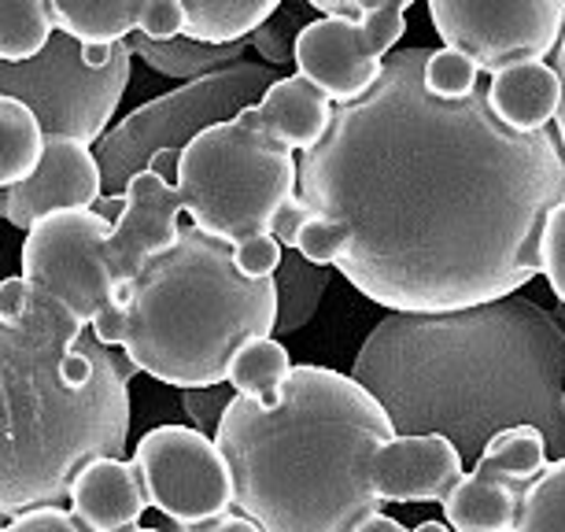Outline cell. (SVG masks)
Segmentation results:
<instances>
[{
	"label": "cell",
	"mask_w": 565,
	"mask_h": 532,
	"mask_svg": "<svg viewBox=\"0 0 565 532\" xmlns=\"http://www.w3.org/2000/svg\"><path fill=\"white\" fill-rule=\"evenodd\" d=\"M429 49H396L362 100L300 156V196L340 233L337 270L392 315L507 300L543 274V230L565 204L558 134H514L484 89L436 100Z\"/></svg>",
	"instance_id": "1"
},
{
	"label": "cell",
	"mask_w": 565,
	"mask_h": 532,
	"mask_svg": "<svg viewBox=\"0 0 565 532\" xmlns=\"http://www.w3.org/2000/svg\"><path fill=\"white\" fill-rule=\"evenodd\" d=\"M351 377L399 436L440 433L462 459L514 425H536L547 448L565 451V326L529 300L388 315L359 348Z\"/></svg>",
	"instance_id": "2"
},
{
	"label": "cell",
	"mask_w": 565,
	"mask_h": 532,
	"mask_svg": "<svg viewBox=\"0 0 565 532\" xmlns=\"http://www.w3.org/2000/svg\"><path fill=\"white\" fill-rule=\"evenodd\" d=\"M134 374L122 348H104L45 292L0 315V529L67 503L85 462L122 459Z\"/></svg>",
	"instance_id": "3"
},
{
	"label": "cell",
	"mask_w": 565,
	"mask_h": 532,
	"mask_svg": "<svg viewBox=\"0 0 565 532\" xmlns=\"http://www.w3.org/2000/svg\"><path fill=\"white\" fill-rule=\"evenodd\" d=\"M392 436L388 411L355 377L300 363L274 407L233 400L215 444L233 510L263 532H355L381 514L370 462Z\"/></svg>",
	"instance_id": "4"
},
{
	"label": "cell",
	"mask_w": 565,
	"mask_h": 532,
	"mask_svg": "<svg viewBox=\"0 0 565 532\" xmlns=\"http://www.w3.org/2000/svg\"><path fill=\"white\" fill-rule=\"evenodd\" d=\"M89 329L170 389H215L230 381L244 344L277 329V281H248L233 263V244L185 222Z\"/></svg>",
	"instance_id": "5"
},
{
	"label": "cell",
	"mask_w": 565,
	"mask_h": 532,
	"mask_svg": "<svg viewBox=\"0 0 565 532\" xmlns=\"http://www.w3.org/2000/svg\"><path fill=\"white\" fill-rule=\"evenodd\" d=\"M178 193L196 230L241 244L270 233L300 193V159L248 123H218L181 152Z\"/></svg>",
	"instance_id": "6"
},
{
	"label": "cell",
	"mask_w": 565,
	"mask_h": 532,
	"mask_svg": "<svg viewBox=\"0 0 565 532\" xmlns=\"http://www.w3.org/2000/svg\"><path fill=\"white\" fill-rule=\"evenodd\" d=\"M281 78L285 74L270 63L241 60L226 71H215L207 78L189 82L174 93H163V97L134 108L93 145L108 196H122L126 185L141 170H148L159 152L181 156L211 126L233 123L241 111L255 108Z\"/></svg>",
	"instance_id": "7"
},
{
	"label": "cell",
	"mask_w": 565,
	"mask_h": 532,
	"mask_svg": "<svg viewBox=\"0 0 565 532\" xmlns=\"http://www.w3.org/2000/svg\"><path fill=\"white\" fill-rule=\"evenodd\" d=\"M134 52L119 45L108 67H89L85 49L56 30L49 49L30 63H0V97L23 100L38 115L45 137H74L97 145L130 85Z\"/></svg>",
	"instance_id": "8"
},
{
	"label": "cell",
	"mask_w": 565,
	"mask_h": 532,
	"mask_svg": "<svg viewBox=\"0 0 565 532\" xmlns=\"http://www.w3.org/2000/svg\"><path fill=\"white\" fill-rule=\"evenodd\" d=\"M115 222L100 211H60L26 233L19 270L38 292L60 300L82 326H93L115 300V281L104 259Z\"/></svg>",
	"instance_id": "9"
},
{
	"label": "cell",
	"mask_w": 565,
	"mask_h": 532,
	"mask_svg": "<svg viewBox=\"0 0 565 532\" xmlns=\"http://www.w3.org/2000/svg\"><path fill=\"white\" fill-rule=\"evenodd\" d=\"M429 23L444 49L462 52L477 63V71L499 74L514 63H540L558 52L565 0H429Z\"/></svg>",
	"instance_id": "10"
},
{
	"label": "cell",
	"mask_w": 565,
	"mask_h": 532,
	"mask_svg": "<svg viewBox=\"0 0 565 532\" xmlns=\"http://www.w3.org/2000/svg\"><path fill=\"white\" fill-rule=\"evenodd\" d=\"M148 507L178 525L222 518L233 510V477L215 436L193 425H159L134 448Z\"/></svg>",
	"instance_id": "11"
},
{
	"label": "cell",
	"mask_w": 565,
	"mask_h": 532,
	"mask_svg": "<svg viewBox=\"0 0 565 532\" xmlns=\"http://www.w3.org/2000/svg\"><path fill=\"white\" fill-rule=\"evenodd\" d=\"M100 200L104 174L93 148L74 137H49L34 178L0 193V219L30 233L41 219L60 211H97Z\"/></svg>",
	"instance_id": "12"
},
{
	"label": "cell",
	"mask_w": 565,
	"mask_h": 532,
	"mask_svg": "<svg viewBox=\"0 0 565 532\" xmlns=\"http://www.w3.org/2000/svg\"><path fill=\"white\" fill-rule=\"evenodd\" d=\"M181 215H185V204H181L178 185L163 182L152 170H141V174L126 185L122 215L115 219L108 248H104V259H108V270L115 281V296H119V289H126L156 255H163L170 244L178 241Z\"/></svg>",
	"instance_id": "13"
},
{
	"label": "cell",
	"mask_w": 565,
	"mask_h": 532,
	"mask_svg": "<svg viewBox=\"0 0 565 532\" xmlns=\"http://www.w3.org/2000/svg\"><path fill=\"white\" fill-rule=\"evenodd\" d=\"M466 477V459L447 436H392L370 462V488L381 503H444Z\"/></svg>",
	"instance_id": "14"
},
{
	"label": "cell",
	"mask_w": 565,
	"mask_h": 532,
	"mask_svg": "<svg viewBox=\"0 0 565 532\" xmlns=\"http://www.w3.org/2000/svg\"><path fill=\"white\" fill-rule=\"evenodd\" d=\"M385 60L370 49L362 26L318 19L296 41V74L315 82L333 100V108L362 100L381 82Z\"/></svg>",
	"instance_id": "15"
},
{
	"label": "cell",
	"mask_w": 565,
	"mask_h": 532,
	"mask_svg": "<svg viewBox=\"0 0 565 532\" xmlns=\"http://www.w3.org/2000/svg\"><path fill=\"white\" fill-rule=\"evenodd\" d=\"M67 503L89 532H130L141 525L148 496L137 466L108 455V459H93L82 466Z\"/></svg>",
	"instance_id": "16"
},
{
	"label": "cell",
	"mask_w": 565,
	"mask_h": 532,
	"mask_svg": "<svg viewBox=\"0 0 565 532\" xmlns=\"http://www.w3.org/2000/svg\"><path fill=\"white\" fill-rule=\"evenodd\" d=\"M333 111V100L315 82H307L303 74H285L255 108L241 111L237 119L255 126V130L266 134L281 148H289L292 156H303L326 137Z\"/></svg>",
	"instance_id": "17"
},
{
	"label": "cell",
	"mask_w": 565,
	"mask_h": 532,
	"mask_svg": "<svg viewBox=\"0 0 565 532\" xmlns=\"http://www.w3.org/2000/svg\"><path fill=\"white\" fill-rule=\"evenodd\" d=\"M488 108L514 134L551 130L562 108V78L551 63H514V67L492 74L484 89Z\"/></svg>",
	"instance_id": "18"
},
{
	"label": "cell",
	"mask_w": 565,
	"mask_h": 532,
	"mask_svg": "<svg viewBox=\"0 0 565 532\" xmlns=\"http://www.w3.org/2000/svg\"><path fill=\"white\" fill-rule=\"evenodd\" d=\"M52 19L56 30H63L67 38H74L85 49H100V45H122L141 30L145 15V0H52Z\"/></svg>",
	"instance_id": "19"
},
{
	"label": "cell",
	"mask_w": 565,
	"mask_h": 532,
	"mask_svg": "<svg viewBox=\"0 0 565 532\" xmlns=\"http://www.w3.org/2000/svg\"><path fill=\"white\" fill-rule=\"evenodd\" d=\"M440 507L455 532H514L521 492L469 470Z\"/></svg>",
	"instance_id": "20"
},
{
	"label": "cell",
	"mask_w": 565,
	"mask_h": 532,
	"mask_svg": "<svg viewBox=\"0 0 565 532\" xmlns=\"http://www.w3.org/2000/svg\"><path fill=\"white\" fill-rule=\"evenodd\" d=\"M547 466H551L547 436L536 425H514V429L495 433L484 444V451L473 462V474L488 477V481L510 485L514 492H525Z\"/></svg>",
	"instance_id": "21"
},
{
	"label": "cell",
	"mask_w": 565,
	"mask_h": 532,
	"mask_svg": "<svg viewBox=\"0 0 565 532\" xmlns=\"http://www.w3.org/2000/svg\"><path fill=\"white\" fill-rule=\"evenodd\" d=\"M185 38L200 45H241L252 41L281 0H181Z\"/></svg>",
	"instance_id": "22"
},
{
	"label": "cell",
	"mask_w": 565,
	"mask_h": 532,
	"mask_svg": "<svg viewBox=\"0 0 565 532\" xmlns=\"http://www.w3.org/2000/svg\"><path fill=\"white\" fill-rule=\"evenodd\" d=\"M130 52L141 63H148L152 71L167 74V78H181V82H200L215 71H226L233 63L244 60V49L252 41H241V45H200V41H189V38H178V41H148L141 34H134L130 41Z\"/></svg>",
	"instance_id": "23"
},
{
	"label": "cell",
	"mask_w": 565,
	"mask_h": 532,
	"mask_svg": "<svg viewBox=\"0 0 565 532\" xmlns=\"http://www.w3.org/2000/svg\"><path fill=\"white\" fill-rule=\"evenodd\" d=\"M45 130L38 115L15 97H0V193L34 178L45 156Z\"/></svg>",
	"instance_id": "24"
},
{
	"label": "cell",
	"mask_w": 565,
	"mask_h": 532,
	"mask_svg": "<svg viewBox=\"0 0 565 532\" xmlns=\"http://www.w3.org/2000/svg\"><path fill=\"white\" fill-rule=\"evenodd\" d=\"M333 266L307 263L300 252H285L277 281V333H296L318 315V304L329 289Z\"/></svg>",
	"instance_id": "25"
},
{
	"label": "cell",
	"mask_w": 565,
	"mask_h": 532,
	"mask_svg": "<svg viewBox=\"0 0 565 532\" xmlns=\"http://www.w3.org/2000/svg\"><path fill=\"white\" fill-rule=\"evenodd\" d=\"M292 359H289V348L274 337H263V340H252L237 351L230 366V389L237 392L244 400H255L263 407H274L285 392V381L292 374Z\"/></svg>",
	"instance_id": "26"
},
{
	"label": "cell",
	"mask_w": 565,
	"mask_h": 532,
	"mask_svg": "<svg viewBox=\"0 0 565 532\" xmlns=\"http://www.w3.org/2000/svg\"><path fill=\"white\" fill-rule=\"evenodd\" d=\"M56 19L45 0L0 4V63H30L49 49Z\"/></svg>",
	"instance_id": "27"
},
{
	"label": "cell",
	"mask_w": 565,
	"mask_h": 532,
	"mask_svg": "<svg viewBox=\"0 0 565 532\" xmlns=\"http://www.w3.org/2000/svg\"><path fill=\"white\" fill-rule=\"evenodd\" d=\"M514 532H565V455L521 492Z\"/></svg>",
	"instance_id": "28"
},
{
	"label": "cell",
	"mask_w": 565,
	"mask_h": 532,
	"mask_svg": "<svg viewBox=\"0 0 565 532\" xmlns=\"http://www.w3.org/2000/svg\"><path fill=\"white\" fill-rule=\"evenodd\" d=\"M318 15L315 12V4L307 0V4H277V12L266 19V23L255 30V38H252V49L259 52V60L263 63H270V67L281 71L285 63H296V41H300V34L307 26H315L318 23Z\"/></svg>",
	"instance_id": "29"
},
{
	"label": "cell",
	"mask_w": 565,
	"mask_h": 532,
	"mask_svg": "<svg viewBox=\"0 0 565 532\" xmlns=\"http://www.w3.org/2000/svg\"><path fill=\"white\" fill-rule=\"evenodd\" d=\"M481 71H477L473 60H466L462 52L455 49H429V60H425V89L433 93L436 100H466L469 93L481 89Z\"/></svg>",
	"instance_id": "30"
},
{
	"label": "cell",
	"mask_w": 565,
	"mask_h": 532,
	"mask_svg": "<svg viewBox=\"0 0 565 532\" xmlns=\"http://www.w3.org/2000/svg\"><path fill=\"white\" fill-rule=\"evenodd\" d=\"M403 30H407V4L403 0H366V19H362V34H366L370 49L381 60L396 52Z\"/></svg>",
	"instance_id": "31"
},
{
	"label": "cell",
	"mask_w": 565,
	"mask_h": 532,
	"mask_svg": "<svg viewBox=\"0 0 565 532\" xmlns=\"http://www.w3.org/2000/svg\"><path fill=\"white\" fill-rule=\"evenodd\" d=\"M233 400H237V392L230 389V381H226V385H215V389L181 392V407H185V414H189V425L200 429L204 436L218 433V425H222V418H226Z\"/></svg>",
	"instance_id": "32"
},
{
	"label": "cell",
	"mask_w": 565,
	"mask_h": 532,
	"mask_svg": "<svg viewBox=\"0 0 565 532\" xmlns=\"http://www.w3.org/2000/svg\"><path fill=\"white\" fill-rule=\"evenodd\" d=\"M281 259H285V248L270 237V233L233 244V263H237V270H241L248 281H266V278H274V274L281 270Z\"/></svg>",
	"instance_id": "33"
},
{
	"label": "cell",
	"mask_w": 565,
	"mask_h": 532,
	"mask_svg": "<svg viewBox=\"0 0 565 532\" xmlns=\"http://www.w3.org/2000/svg\"><path fill=\"white\" fill-rule=\"evenodd\" d=\"M137 34L148 41H159V45L185 38V4H181V0H148Z\"/></svg>",
	"instance_id": "34"
},
{
	"label": "cell",
	"mask_w": 565,
	"mask_h": 532,
	"mask_svg": "<svg viewBox=\"0 0 565 532\" xmlns=\"http://www.w3.org/2000/svg\"><path fill=\"white\" fill-rule=\"evenodd\" d=\"M543 278L565 304V204L554 211L547 219V230H543Z\"/></svg>",
	"instance_id": "35"
},
{
	"label": "cell",
	"mask_w": 565,
	"mask_h": 532,
	"mask_svg": "<svg viewBox=\"0 0 565 532\" xmlns=\"http://www.w3.org/2000/svg\"><path fill=\"white\" fill-rule=\"evenodd\" d=\"M0 532H89L74 518L71 507H34L26 514L8 521Z\"/></svg>",
	"instance_id": "36"
},
{
	"label": "cell",
	"mask_w": 565,
	"mask_h": 532,
	"mask_svg": "<svg viewBox=\"0 0 565 532\" xmlns=\"http://www.w3.org/2000/svg\"><path fill=\"white\" fill-rule=\"evenodd\" d=\"M307 222H311V208H307V204H303V196L296 193V196L289 200V204L277 211L270 237H274L277 244H281L285 252H296V244H300V233H303Z\"/></svg>",
	"instance_id": "37"
},
{
	"label": "cell",
	"mask_w": 565,
	"mask_h": 532,
	"mask_svg": "<svg viewBox=\"0 0 565 532\" xmlns=\"http://www.w3.org/2000/svg\"><path fill=\"white\" fill-rule=\"evenodd\" d=\"M311 4L322 19H337V23L362 26L366 19V0H311Z\"/></svg>",
	"instance_id": "38"
},
{
	"label": "cell",
	"mask_w": 565,
	"mask_h": 532,
	"mask_svg": "<svg viewBox=\"0 0 565 532\" xmlns=\"http://www.w3.org/2000/svg\"><path fill=\"white\" fill-rule=\"evenodd\" d=\"M174 532H263V529L255 525L252 518H244V514H237V510H230V514L200 521V525H178Z\"/></svg>",
	"instance_id": "39"
},
{
	"label": "cell",
	"mask_w": 565,
	"mask_h": 532,
	"mask_svg": "<svg viewBox=\"0 0 565 532\" xmlns=\"http://www.w3.org/2000/svg\"><path fill=\"white\" fill-rule=\"evenodd\" d=\"M554 71H558V78H562V108H558V119H554V134H558V145L565 152V34L558 41V52H554Z\"/></svg>",
	"instance_id": "40"
},
{
	"label": "cell",
	"mask_w": 565,
	"mask_h": 532,
	"mask_svg": "<svg viewBox=\"0 0 565 532\" xmlns=\"http://www.w3.org/2000/svg\"><path fill=\"white\" fill-rule=\"evenodd\" d=\"M178 152H159L152 163H148V170H152V174H159L163 178V182H170V185H178Z\"/></svg>",
	"instance_id": "41"
},
{
	"label": "cell",
	"mask_w": 565,
	"mask_h": 532,
	"mask_svg": "<svg viewBox=\"0 0 565 532\" xmlns=\"http://www.w3.org/2000/svg\"><path fill=\"white\" fill-rule=\"evenodd\" d=\"M355 532H411V529L403 525V521L388 518V514H373L370 521H362V525H359Z\"/></svg>",
	"instance_id": "42"
},
{
	"label": "cell",
	"mask_w": 565,
	"mask_h": 532,
	"mask_svg": "<svg viewBox=\"0 0 565 532\" xmlns=\"http://www.w3.org/2000/svg\"><path fill=\"white\" fill-rule=\"evenodd\" d=\"M411 532H455V529L447 525V521H422V525L411 529Z\"/></svg>",
	"instance_id": "43"
},
{
	"label": "cell",
	"mask_w": 565,
	"mask_h": 532,
	"mask_svg": "<svg viewBox=\"0 0 565 532\" xmlns=\"http://www.w3.org/2000/svg\"><path fill=\"white\" fill-rule=\"evenodd\" d=\"M130 532H163V529H145V525H137V529H130Z\"/></svg>",
	"instance_id": "44"
}]
</instances>
